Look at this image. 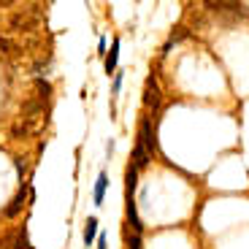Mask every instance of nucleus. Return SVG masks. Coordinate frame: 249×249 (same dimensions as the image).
I'll list each match as a JSON object with an SVG mask.
<instances>
[{"label": "nucleus", "mask_w": 249, "mask_h": 249, "mask_svg": "<svg viewBox=\"0 0 249 249\" xmlns=\"http://www.w3.org/2000/svg\"><path fill=\"white\" fill-rule=\"evenodd\" d=\"M138 143H141L149 155L157 152V133H155V124H152L149 114H146V117L141 119V124H138Z\"/></svg>", "instance_id": "obj_1"}, {"label": "nucleus", "mask_w": 249, "mask_h": 249, "mask_svg": "<svg viewBox=\"0 0 249 249\" xmlns=\"http://www.w3.org/2000/svg\"><path fill=\"white\" fill-rule=\"evenodd\" d=\"M143 106L152 108V114H157L162 106V92H160V84H157L155 73H152L149 79H146V84H143Z\"/></svg>", "instance_id": "obj_2"}, {"label": "nucleus", "mask_w": 249, "mask_h": 249, "mask_svg": "<svg viewBox=\"0 0 249 249\" xmlns=\"http://www.w3.org/2000/svg\"><path fill=\"white\" fill-rule=\"evenodd\" d=\"M27 193H30V181H22V187L17 190V195L11 198V203L3 209V217L6 219H17L22 214V209L27 206Z\"/></svg>", "instance_id": "obj_3"}, {"label": "nucleus", "mask_w": 249, "mask_h": 249, "mask_svg": "<svg viewBox=\"0 0 249 249\" xmlns=\"http://www.w3.org/2000/svg\"><path fill=\"white\" fill-rule=\"evenodd\" d=\"M124 214H127V225L133 228V233L141 236L143 222H141V217H138V212H136V198H124Z\"/></svg>", "instance_id": "obj_4"}, {"label": "nucleus", "mask_w": 249, "mask_h": 249, "mask_svg": "<svg viewBox=\"0 0 249 249\" xmlns=\"http://www.w3.org/2000/svg\"><path fill=\"white\" fill-rule=\"evenodd\" d=\"M106 190H108V174H106V171H100V174H98V181H95V190H92V200H95V206H103Z\"/></svg>", "instance_id": "obj_5"}, {"label": "nucleus", "mask_w": 249, "mask_h": 249, "mask_svg": "<svg viewBox=\"0 0 249 249\" xmlns=\"http://www.w3.org/2000/svg\"><path fill=\"white\" fill-rule=\"evenodd\" d=\"M149 160H152V155L136 141V146H133V162H130V165H133L136 171H141V168H146V165H149Z\"/></svg>", "instance_id": "obj_6"}, {"label": "nucleus", "mask_w": 249, "mask_h": 249, "mask_svg": "<svg viewBox=\"0 0 249 249\" xmlns=\"http://www.w3.org/2000/svg\"><path fill=\"white\" fill-rule=\"evenodd\" d=\"M117 62H119V38H114L111 52L106 57V73H117Z\"/></svg>", "instance_id": "obj_7"}, {"label": "nucleus", "mask_w": 249, "mask_h": 249, "mask_svg": "<svg viewBox=\"0 0 249 249\" xmlns=\"http://www.w3.org/2000/svg\"><path fill=\"white\" fill-rule=\"evenodd\" d=\"M30 130H33V127L25 122V119H17V122L11 124V138L22 141V138H27V136H30Z\"/></svg>", "instance_id": "obj_8"}, {"label": "nucleus", "mask_w": 249, "mask_h": 249, "mask_svg": "<svg viewBox=\"0 0 249 249\" xmlns=\"http://www.w3.org/2000/svg\"><path fill=\"white\" fill-rule=\"evenodd\" d=\"M19 52H22V49H19L17 41H11V38H6V36L0 38V54H3V57H17Z\"/></svg>", "instance_id": "obj_9"}, {"label": "nucleus", "mask_w": 249, "mask_h": 249, "mask_svg": "<svg viewBox=\"0 0 249 249\" xmlns=\"http://www.w3.org/2000/svg\"><path fill=\"white\" fill-rule=\"evenodd\" d=\"M14 249H33L30 238H27V228H19V231H14Z\"/></svg>", "instance_id": "obj_10"}, {"label": "nucleus", "mask_w": 249, "mask_h": 249, "mask_svg": "<svg viewBox=\"0 0 249 249\" xmlns=\"http://www.w3.org/2000/svg\"><path fill=\"white\" fill-rule=\"evenodd\" d=\"M95 236H98V217H87V225H84V244H92Z\"/></svg>", "instance_id": "obj_11"}, {"label": "nucleus", "mask_w": 249, "mask_h": 249, "mask_svg": "<svg viewBox=\"0 0 249 249\" xmlns=\"http://www.w3.org/2000/svg\"><path fill=\"white\" fill-rule=\"evenodd\" d=\"M49 95H52V84L46 79H36V98H41V100H49Z\"/></svg>", "instance_id": "obj_12"}, {"label": "nucleus", "mask_w": 249, "mask_h": 249, "mask_svg": "<svg viewBox=\"0 0 249 249\" xmlns=\"http://www.w3.org/2000/svg\"><path fill=\"white\" fill-rule=\"evenodd\" d=\"M124 241H127V249H143L141 247V236H138V233L124 231Z\"/></svg>", "instance_id": "obj_13"}, {"label": "nucleus", "mask_w": 249, "mask_h": 249, "mask_svg": "<svg viewBox=\"0 0 249 249\" xmlns=\"http://www.w3.org/2000/svg\"><path fill=\"white\" fill-rule=\"evenodd\" d=\"M122 79H124V76H122V71H117V76H114V87H111V92H114V95H119V92H122Z\"/></svg>", "instance_id": "obj_14"}, {"label": "nucleus", "mask_w": 249, "mask_h": 249, "mask_svg": "<svg viewBox=\"0 0 249 249\" xmlns=\"http://www.w3.org/2000/svg\"><path fill=\"white\" fill-rule=\"evenodd\" d=\"M17 174H19V176L27 174V162H25V160H17Z\"/></svg>", "instance_id": "obj_15"}, {"label": "nucleus", "mask_w": 249, "mask_h": 249, "mask_svg": "<svg viewBox=\"0 0 249 249\" xmlns=\"http://www.w3.org/2000/svg\"><path fill=\"white\" fill-rule=\"evenodd\" d=\"M98 52H100V54H106V36L98 38Z\"/></svg>", "instance_id": "obj_16"}, {"label": "nucleus", "mask_w": 249, "mask_h": 249, "mask_svg": "<svg viewBox=\"0 0 249 249\" xmlns=\"http://www.w3.org/2000/svg\"><path fill=\"white\" fill-rule=\"evenodd\" d=\"M108 247V238L106 236H98V249H106Z\"/></svg>", "instance_id": "obj_17"}]
</instances>
